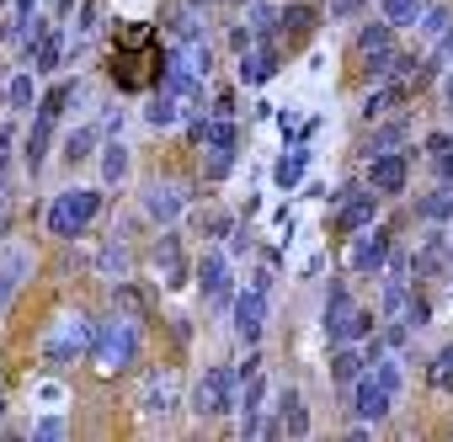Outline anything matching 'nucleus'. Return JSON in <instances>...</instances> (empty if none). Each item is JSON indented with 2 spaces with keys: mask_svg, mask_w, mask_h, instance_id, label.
<instances>
[{
  "mask_svg": "<svg viewBox=\"0 0 453 442\" xmlns=\"http://www.w3.org/2000/svg\"><path fill=\"white\" fill-rule=\"evenodd\" d=\"M448 149H453V139H448V133H432V139H426V155H432V160H437V155H448Z\"/></svg>",
  "mask_w": 453,
  "mask_h": 442,
  "instance_id": "c03bdc74",
  "label": "nucleus"
},
{
  "mask_svg": "<svg viewBox=\"0 0 453 442\" xmlns=\"http://www.w3.org/2000/svg\"><path fill=\"white\" fill-rule=\"evenodd\" d=\"M432 65H453V27L437 38V49H432Z\"/></svg>",
  "mask_w": 453,
  "mask_h": 442,
  "instance_id": "a19ab883",
  "label": "nucleus"
},
{
  "mask_svg": "<svg viewBox=\"0 0 453 442\" xmlns=\"http://www.w3.org/2000/svg\"><path fill=\"white\" fill-rule=\"evenodd\" d=\"M102 128H107V133H118V128H123V107H112V112L102 118Z\"/></svg>",
  "mask_w": 453,
  "mask_h": 442,
  "instance_id": "de8ad7c7",
  "label": "nucleus"
},
{
  "mask_svg": "<svg viewBox=\"0 0 453 442\" xmlns=\"http://www.w3.org/2000/svg\"><path fill=\"white\" fill-rule=\"evenodd\" d=\"M405 91H411L405 80H395V86H379V91H368V96H363V118L373 123V118H384V112H395V107L405 102Z\"/></svg>",
  "mask_w": 453,
  "mask_h": 442,
  "instance_id": "412c9836",
  "label": "nucleus"
},
{
  "mask_svg": "<svg viewBox=\"0 0 453 442\" xmlns=\"http://www.w3.org/2000/svg\"><path fill=\"white\" fill-rule=\"evenodd\" d=\"M278 421H283L288 437H304V431H310V410H304L299 389H283V394H278Z\"/></svg>",
  "mask_w": 453,
  "mask_h": 442,
  "instance_id": "aec40b11",
  "label": "nucleus"
},
{
  "mask_svg": "<svg viewBox=\"0 0 453 442\" xmlns=\"http://www.w3.org/2000/svg\"><path fill=\"white\" fill-rule=\"evenodd\" d=\"M91 362L102 373H128L139 362V325L134 320H96V341H91Z\"/></svg>",
  "mask_w": 453,
  "mask_h": 442,
  "instance_id": "f257e3e1",
  "label": "nucleus"
},
{
  "mask_svg": "<svg viewBox=\"0 0 453 442\" xmlns=\"http://www.w3.org/2000/svg\"><path fill=\"white\" fill-rule=\"evenodd\" d=\"M197 288H203V299L213 304V309H224L235 293H230V256H219V251H208L203 262H197Z\"/></svg>",
  "mask_w": 453,
  "mask_h": 442,
  "instance_id": "9b49d317",
  "label": "nucleus"
},
{
  "mask_svg": "<svg viewBox=\"0 0 453 442\" xmlns=\"http://www.w3.org/2000/svg\"><path fill=\"white\" fill-rule=\"evenodd\" d=\"M65 54H70V38H65V27H49L38 43H33V54H27V65L38 70V75H54L59 65H65Z\"/></svg>",
  "mask_w": 453,
  "mask_h": 442,
  "instance_id": "2eb2a0df",
  "label": "nucleus"
},
{
  "mask_svg": "<svg viewBox=\"0 0 453 442\" xmlns=\"http://www.w3.org/2000/svg\"><path fill=\"white\" fill-rule=\"evenodd\" d=\"M91 341H96V320L91 315H65L54 325V336L43 341V362L49 368H65L75 357H91Z\"/></svg>",
  "mask_w": 453,
  "mask_h": 442,
  "instance_id": "20e7f679",
  "label": "nucleus"
},
{
  "mask_svg": "<svg viewBox=\"0 0 453 442\" xmlns=\"http://www.w3.org/2000/svg\"><path fill=\"white\" fill-rule=\"evenodd\" d=\"M416 213L426 218V225H442V218H453V181H442L432 197H421V202H416Z\"/></svg>",
  "mask_w": 453,
  "mask_h": 442,
  "instance_id": "393cba45",
  "label": "nucleus"
},
{
  "mask_svg": "<svg viewBox=\"0 0 453 442\" xmlns=\"http://www.w3.org/2000/svg\"><path fill=\"white\" fill-rule=\"evenodd\" d=\"M262 331H267V288L251 283L246 293H235V336H241L246 347H257Z\"/></svg>",
  "mask_w": 453,
  "mask_h": 442,
  "instance_id": "9d476101",
  "label": "nucleus"
},
{
  "mask_svg": "<svg viewBox=\"0 0 453 442\" xmlns=\"http://www.w3.org/2000/svg\"><path fill=\"white\" fill-rule=\"evenodd\" d=\"M363 6H368V0H331V17H336V22H347V17H357Z\"/></svg>",
  "mask_w": 453,
  "mask_h": 442,
  "instance_id": "ea45409f",
  "label": "nucleus"
},
{
  "mask_svg": "<svg viewBox=\"0 0 453 442\" xmlns=\"http://www.w3.org/2000/svg\"><path fill=\"white\" fill-rule=\"evenodd\" d=\"M33 437H65V421H59V415H43V421L33 426Z\"/></svg>",
  "mask_w": 453,
  "mask_h": 442,
  "instance_id": "79ce46f5",
  "label": "nucleus"
},
{
  "mask_svg": "<svg viewBox=\"0 0 453 442\" xmlns=\"http://www.w3.org/2000/svg\"><path fill=\"white\" fill-rule=\"evenodd\" d=\"M442 102H448V107H453V75H448V80H442Z\"/></svg>",
  "mask_w": 453,
  "mask_h": 442,
  "instance_id": "3c124183",
  "label": "nucleus"
},
{
  "mask_svg": "<svg viewBox=\"0 0 453 442\" xmlns=\"http://www.w3.org/2000/svg\"><path fill=\"white\" fill-rule=\"evenodd\" d=\"M0 421H6V400H0Z\"/></svg>",
  "mask_w": 453,
  "mask_h": 442,
  "instance_id": "603ef678",
  "label": "nucleus"
},
{
  "mask_svg": "<svg viewBox=\"0 0 453 442\" xmlns=\"http://www.w3.org/2000/svg\"><path fill=\"white\" fill-rule=\"evenodd\" d=\"M395 394H400V389H395V384H389L379 368H368V373L352 384V410H357V415L373 426V421H384V415L395 410Z\"/></svg>",
  "mask_w": 453,
  "mask_h": 442,
  "instance_id": "0eeeda50",
  "label": "nucleus"
},
{
  "mask_svg": "<svg viewBox=\"0 0 453 442\" xmlns=\"http://www.w3.org/2000/svg\"><path fill=\"white\" fill-rule=\"evenodd\" d=\"M230 251H235V256H246V251H251V230H235V240H230Z\"/></svg>",
  "mask_w": 453,
  "mask_h": 442,
  "instance_id": "a18cd8bd",
  "label": "nucleus"
},
{
  "mask_svg": "<svg viewBox=\"0 0 453 442\" xmlns=\"http://www.w3.org/2000/svg\"><path fill=\"white\" fill-rule=\"evenodd\" d=\"M91 33H96V0L81 6V38H91Z\"/></svg>",
  "mask_w": 453,
  "mask_h": 442,
  "instance_id": "37998d69",
  "label": "nucleus"
},
{
  "mask_svg": "<svg viewBox=\"0 0 453 442\" xmlns=\"http://www.w3.org/2000/svg\"><path fill=\"white\" fill-rule=\"evenodd\" d=\"M6 107H17V112H27V107H33V75H17V80H12Z\"/></svg>",
  "mask_w": 453,
  "mask_h": 442,
  "instance_id": "e433bc0d",
  "label": "nucleus"
},
{
  "mask_svg": "<svg viewBox=\"0 0 453 442\" xmlns=\"http://www.w3.org/2000/svg\"><path fill=\"white\" fill-rule=\"evenodd\" d=\"M416 27H421V38H432V43H437V38L453 27V11H448V6H426V11L416 17Z\"/></svg>",
  "mask_w": 453,
  "mask_h": 442,
  "instance_id": "2f4dec72",
  "label": "nucleus"
},
{
  "mask_svg": "<svg viewBox=\"0 0 453 442\" xmlns=\"http://www.w3.org/2000/svg\"><path fill=\"white\" fill-rule=\"evenodd\" d=\"M241 144V128H235V118H213L208 123V133H203V149H235Z\"/></svg>",
  "mask_w": 453,
  "mask_h": 442,
  "instance_id": "bb28decb",
  "label": "nucleus"
},
{
  "mask_svg": "<svg viewBox=\"0 0 453 442\" xmlns=\"http://www.w3.org/2000/svg\"><path fill=\"white\" fill-rule=\"evenodd\" d=\"M213 112H219V118H235V96H230V91H224V96L213 102Z\"/></svg>",
  "mask_w": 453,
  "mask_h": 442,
  "instance_id": "49530a36",
  "label": "nucleus"
},
{
  "mask_svg": "<svg viewBox=\"0 0 453 442\" xmlns=\"http://www.w3.org/2000/svg\"><path fill=\"white\" fill-rule=\"evenodd\" d=\"M411 272H416V278H432V283L453 278V246H448L442 235H426V240H421V251L411 256Z\"/></svg>",
  "mask_w": 453,
  "mask_h": 442,
  "instance_id": "4468645a",
  "label": "nucleus"
},
{
  "mask_svg": "<svg viewBox=\"0 0 453 442\" xmlns=\"http://www.w3.org/2000/svg\"><path fill=\"white\" fill-rule=\"evenodd\" d=\"M373 213H379V192H373V187H368V192H363V187H352V192L336 202L331 230H336V235H357V230H368V225H373Z\"/></svg>",
  "mask_w": 453,
  "mask_h": 442,
  "instance_id": "1a4fd4ad",
  "label": "nucleus"
},
{
  "mask_svg": "<svg viewBox=\"0 0 453 442\" xmlns=\"http://www.w3.org/2000/svg\"><path fill=\"white\" fill-rule=\"evenodd\" d=\"M49 133H54V118H43V112H38V118H33V133H27V149H22L33 176H38V171H43V160H49Z\"/></svg>",
  "mask_w": 453,
  "mask_h": 442,
  "instance_id": "4be33fe9",
  "label": "nucleus"
},
{
  "mask_svg": "<svg viewBox=\"0 0 453 442\" xmlns=\"http://www.w3.org/2000/svg\"><path fill=\"white\" fill-rule=\"evenodd\" d=\"M320 27V6H304V0H294V6H283V33L288 38H304Z\"/></svg>",
  "mask_w": 453,
  "mask_h": 442,
  "instance_id": "b1692460",
  "label": "nucleus"
},
{
  "mask_svg": "<svg viewBox=\"0 0 453 442\" xmlns=\"http://www.w3.org/2000/svg\"><path fill=\"white\" fill-rule=\"evenodd\" d=\"M395 144H405V123H389V128H373V133L363 139V160H373V155H384V149H395Z\"/></svg>",
  "mask_w": 453,
  "mask_h": 442,
  "instance_id": "cd10ccee",
  "label": "nucleus"
},
{
  "mask_svg": "<svg viewBox=\"0 0 453 442\" xmlns=\"http://www.w3.org/2000/svg\"><path fill=\"white\" fill-rule=\"evenodd\" d=\"M171 400H176V378H171V373H150V384H144V410H150V415H171Z\"/></svg>",
  "mask_w": 453,
  "mask_h": 442,
  "instance_id": "5701e85b",
  "label": "nucleus"
},
{
  "mask_svg": "<svg viewBox=\"0 0 453 442\" xmlns=\"http://www.w3.org/2000/svg\"><path fill=\"white\" fill-rule=\"evenodd\" d=\"M75 91H81L75 80H59V86H54V91H49V96L38 102V112H43V118H59V112H65V107L75 102Z\"/></svg>",
  "mask_w": 453,
  "mask_h": 442,
  "instance_id": "473e14b6",
  "label": "nucleus"
},
{
  "mask_svg": "<svg viewBox=\"0 0 453 442\" xmlns=\"http://www.w3.org/2000/svg\"><path fill=\"white\" fill-rule=\"evenodd\" d=\"M379 17L395 22V27H411L421 17V0H379Z\"/></svg>",
  "mask_w": 453,
  "mask_h": 442,
  "instance_id": "7c9ffc66",
  "label": "nucleus"
},
{
  "mask_svg": "<svg viewBox=\"0 0 453 442\" xmlns=\"http://www.w3.org/2000/svg\"><path fill=\"white\" fill-rule=\"evenodd\" d=\"M432 389H442V394H453V341L432 357Z\"/></svg>",
  "mask_w": 453,
  "mask_h": 442,
  "instance_id": "f704fd0d",
  "label": "nucleus"
},
{
  "mask_svg": "<svg viewBox=\"0 0 453 442\" xmlns=\"http://www.w3.org/2000/svg\"><path fill=\"white\" fill-rule=\"evenodd\" d=\"M27 272H33V256L27 251H6V262H0V315L12 309V299H17V288H22Z\"/></svg>",
  "mask_w": 453,
  "mask_h": 442,
  "instance_id": "dca6fc26",
  "label": "nucleus"
},
{
  "mask_svg": "<svg viewBox=\"0 0 453 442\" xmlns=\"http://www.w3.org/2000/svg\"><path fill=\"white\" fill-rule=\"evenodd\" d=\"M230 165H235V149H208L203 155V176L208 181H224V176H230Z\"/></svg>",
  "mask_w": 453,
  "mask_h": 442,
  "instance_id": "c9c22d12",
  "label": "nucleus"
},
{
  "mask_svg": "<svg viewBox=\"0 0 453 442\" xmlns=\"http://www.w3.org/2000/svg\"><path fill=\"white\" fill-rule=\"evenodd\" d=\"M96 213H102V192H91V187H70V192H59V197L49 202V235L75 240V235L91 230V218H96Z\"/></svg>",
  "mask_w": 453,
  "mask_h": 442,
  "instance_id": "f03ea898",
  "label": "nucleus"
},
{
  "mask_svg": "<svg viewBox=\"0 0 453 442\" xmlns=\"http://www.w3.org/2000/svg\"><path fill=\"white\" fill-rule=\"evenodd\" d=\"M187 197H192V192H181L176 181H150V187H144V213L155 218V225H176L181 208H187Z\"/></svg>",
  "mask_w": 453,
  "mask_h": 442,
  "instance_id": "f8f14e48",
  "label": "nucleus"
},
{
  "mask_svg": "<svg viewBox=\"0 0 453 442\" xmlns=\"http://www.w3.org/2000/svg\"><path fill=\"white\" fill-rule=\"evenodd\" d=\"M389 256H395L389 230L368 225V230H357V235H352V246H347V272H352V278H384Z\"/></svg>",
  "mask_w": 453,
  "mask_h": 442,
  "instance_id": "39448f33",
  "label": "nucleus"
},
{
  "mask_svg": "<svg viewBox=\"0 0 453 442\" xmlns=\"http://www.w3.org/2000/svg\"><path fill=\"white\" fill-rule=\"evenodd\" d=\"M368 331H373V315L357 309L352 293H347V283L336 278L331 293H326V341H331V347H347V341H357V336H368Z\"/></svg>",
  "mask_w": 453,
  "mask_h": 442,
  "instance_id": "7ed1b4c3",
  "label": "nucleus"
},
{
  "mask_svg": "<svg viewBox=\"0 0 453 442\" xmlns=\"http://www.w3.org/2000/svg\"><path fill=\"white\" fill-rule=\"evenodd\" d=\"M432 320V299H421V293H411V304H405V325L411 331H421Z\"/></svg>",
  "mask_w": 453,
  "mask_h": 442,
  "instance_id": "58836bf2",
  "label": "nucleus"
},
{
  "mask_svg": "<svg viewBox=\"0 0 453 442\" xmlns=\"http://www.w3.org/2000/svg\"><path fill=\"white\" fill-rule=\"evenodd\" d=\"M437 176H442V181H453V149H448V155H437Z\"/></svg>",
  "mask_w": 453,
  "mask_h": 442,
  "instance_id": "09e8293b",
  "label": "nucleus"
},
{
  "mask_svg": "<svg viewBox=\"0 0 453 442\" xmlns=\"http://www.w3.org/2000/svg\"><path fill=\"white\" fill-rule=\"evenodd\" d=\"M33 6H38V0H17V17H33Z\"/></svg>",
  "mask_w": 453,
  "mask_h": 442,
  "instance_id": "8fccbe9b",
  "label": "nucleus"
},
{
  "mask_svg": "<svg viewBox=\"0 0 453 442\" xmlns=\"http://www.w3.org/2000/svg\"><path fill=\"white\" fill-rule=\"evenodd\" d=\"M91 144H96V128H75V133L65 139V160H70V165L91 160Z\"/></svg>",
  "mask_w": 453,
  "mask_h": 442,
  "instance_id": "72a5a7b5",
  "label": "nucleus"
},
{
  "mask_svg": "<svg viewBox=\"0 0 453 442\" xmlns=\"http://www.w3.org/2000/svg\"><path fill=\"white\" fill-rule=\"evenodd\" d=\"M246 27L257 38H278L283 33V6H273V0H246Z\"/></svg>",
  "mask_w": 453,
  "mask_h": 442,
  "instance_id": "f3484780",
  "label": "nucleus"
},
{
  "mask_svg": "<svg viewBox=\"0 0 453 442\" xmlns=\"http://www.w3.org/2000/svg\"><path fill=\"white\" fill-rule=\"evenodd\" d=\"M123 176H128V144H118V139H112V144H107V155H102V181H107V187H118Z\"/></svg>",
  "mask_w": 453,
  "mask_h": 442,
  "instance_id": "c756f323",
  "label": "nucleus"
},
{
  "mask_svg": "<svg viewBox=\"0 0 453 442\" xmlns=\"http://www.w3.org/2000/svg\"><path fill=\"white\" fill-rule=\"evenodd\" d=\"M278 75V38H257L241 54V86H267Z\"/></svg>",
  "mask_w": 453,
  "mask_h": 442,
  "instance_id": "ddd939ff",
  "label": "nucleus"
},
{
  "mask_svg": "<svg viewBox=\"0 0 453 442\" xmlns=\"http://www.w3.org/2000/svg\"><path fill=\"white\" fill-rule=\"evenodd\" d=\"M363 373H368V352H357L352 341L331 352V378H336V384H357Z\"/></svg>",
  "mask_w": 453,
  "mask_h": 442,
  "instance_id": "6ab92c4d",
  "label": "nucleus"
},
{
  "mask_svg": "<svg viewBox=\"0 0 453 442\" xmlns=\"http://www.w3.org/2000/svg\"><path fill=\"white\" fill-rule=\"evenodd\" d=\"M155 262H160V278H165V288H181V283H187V278H181V246H176V235H165V240H160Z\"/></svg>",
  "mask_w": 453,
  "mask_h": 442,
  "instance_id": "a878e982",
  "label": "nucleus"
},
{
  "mask_svg": "<svg viewBox=\"0 0 453 442\" xmlns=\"http://www.w3.org/2000/svg\"><path fill=\"white\" fill-rule=\"evenodd\" d=\"M304 165H310V149H304V144H288V155L273 165V181H278V192H294V187L304 181Z\"/></svg>",
  "mask_w": 453,
  "mask_h": 442,
  "instance_id": "a211bd4d",
  "label": "nucleus"
},
{
  "mask_svg": "<svg viewBox=\"0 0 453 442\" xmlns=\"http://www.w3.org/2000/svg\"><path fill=\"white\" fill-rule=\"evenodd\" d=\"M405 181H411V149H384V155L368 160V187L379 197H400Z\"/></svg>",
  "mask_w": 453,
  "mask_h": 442,
  "instance_id": "6e6552de",
  "label": "nucleus"
},
{
  "mask_svg": "<svg viewBox=\"0 0 453 442\" xmlns=\"http://www.w3.org/2000/svg\"><path fill=\"white\" fill-rule=\"evenodd\" d=\"M235 384H241L235 368H208V373L197 378V389H192V410H197L203 421H213V415H224V410H235V405H241V400H235Z\"/></svg>",
  "mask_w": 453,
  "mask_h": 442,
  "instance_id": "423d86ee",
  "label": "nucleus"
},
{
  "mask_svg": "<svg viewBox=\"0 0 453 442\" xmlns=\"http://www.w3.org/2000/svg\"><path fill=\"white\" fill-rule=\"evenodd\" d=\"M373 49H395V22H373V27L357 33V59L373 54Z\"/></svg>",
  "mask_w": 453,
  "mask_h": 442,
  "instance_id": "c85d7f7f",
  "label": "nucleus"
},
{
  "mask_svg": "<svg viewBox=\"0 0 453 442\" xmlns=\"http://www.w3.org/2000/svg\"><path fill=\"white\" fill-rule=\"evenodd\" d=\"M102 272L123 283V278H128V251H123V246H107V251H102Z\"/></svg>",
  "mask_w": 453,
  "mask_h": 442,
  "instance_id": "4c0bfd02",
  "label": "nucleus"
}]
</instances>
